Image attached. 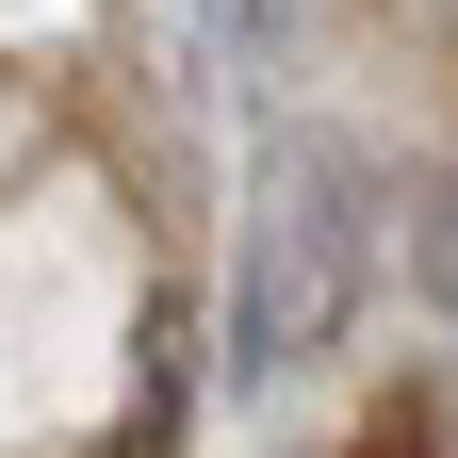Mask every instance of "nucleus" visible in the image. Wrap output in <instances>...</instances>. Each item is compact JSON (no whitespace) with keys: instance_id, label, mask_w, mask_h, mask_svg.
<instances>
[{"instance_id":"2","label":"nucleus","mask_w":458,"mask_h":458,"mask_svg":"<svg viewBox=\"0 0 458 458\" xmlns=\"http://www.w3.org/2000/svg\"><path fill=\"white\" fill-rule=\"evenodd\" d=\"M229 33H246V49H278V33H295V0H229Z\"/></svg>"},{"instance_id":"3","label":"nucleus","mask_w":458,"mask_h":458,"mask_svg":"<svg viewBox=\"0 0 458 458\" xmlns=\"http://www.w3.org/2000/svg\"><path fill=\"white\" fill-rule=\"evenodd\" d=\"M426 278H442V311H458V213H442V229H426Z\"/></svg>"},{"instance_id":"1","label":"nucleus","mask_w":458,"mask_h":458,"mask_svg":"<svg viewBox=\"0 0 458 458\" xmlns=\"http://www.w3.org/2000/svg\"><path fill=\"white\" fill-rule=\"evenodd\" d=\"M360 295H377V181H360V148L344 131H278L262 213H246V278H229V377L246 393L311 377L360 327Z\"/></svg>"}]
</instances>
